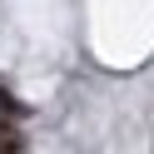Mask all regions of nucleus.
<instances>
[{
	"instance_id": "obj_1",
	"label": "nucleus",
	"mask_w": 154,
	"mask_h": 154,
	"mask_svg": "<svg viewBox=\"0 0 154 154\" xmlns=\"http://www.w3.org/2000/svg\"><path fill=\"white\" fill-rule=\"evenodd\" d=\"M25 114H30V109H25V104L15 100L5 85H0V124H15V119H25Z\"/></svg>"
},
{
	"instance_id": "obj_2",
	"label": "nucleus",
	"mask_w": 154,
	"mask_h": 154,
	"mask_svg": "<svg viewBox=\"0 0 154 154\" xmlns=\"http://www.w3.org/2000/svg\"><path fill=\"white\" fill-rule=\"evenodd\" d=\"M0 154H25L20 134H15V129H5V124H0Z\"/></svg>"
}]
</instances>
